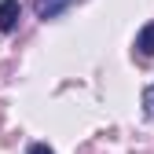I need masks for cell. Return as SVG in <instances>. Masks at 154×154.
Instances as JSON below:
<instances>
[{"label":"cell","mask_w":154,"mask_h":154,"mask_svg":"<svg viewBox=\"0 0 154 154\" xmlns=\"http://www.w3.org/2000/svg\"><path fill=\"white\" fill-rule=\"evenodd\" d=\"M18 15H22L18 0H0V29H4V33H11L18 26Z\"/></svg>","instance_id":"cell-1"},{"label":"cell","mask_w":154,"mask_h":154,"mask_svg":"<svg viewBox=\"0 0 154 154\" xmlns=\"http://www.w3.org/2000/svg\"><path fill=\"white\" fill-rule=\"evenodd\" d=\"M143 110H147V118L154 121V85H150V88L143 92Z\"/></svg>","instance_id":"cell-4"},{"label":"cell","mask_w":154,"mask_h":154,"mask_svg":"<svg viewBox=\"0 0 154 154\" xmlns=\"http://www.w3.org/2000/svg\"><path fill=\"white\" fill-rule=\"evenodd\" d=\"M29 154H55V150H51L48 143H33V147H29Z\"/></svg>","instance_id":"cell-5"},{"label":"cell","mask_w":154,"mask_h":154,"mask_svg":"<svg viewBox=\"0 0 154 154\" xmlns=\"http://www.w3.org/2000/svg\"><path fill=\"white\" fill-rule=\"evenodd\" d=\"M66 8H70V0H37V15H41L44 22L55 18V15H63Z\"/></svg>","instance_id":"cell-2"},{"label":"cell","mask_w":154,"mask_h":154,"mask_svg":"<svg viewBox=\"0 0 154 154\" xmlns=\"http://www.w3.org/2000/svg\"><path fill=\"white\" fill-rule=\"evenodd\" d=\"M136 48H140L143 55H154V22H147V26L140 29V37H136Z\"/></svg>","instance_id":"cell-3"}]
</instances>
